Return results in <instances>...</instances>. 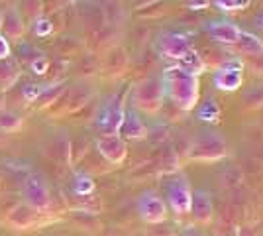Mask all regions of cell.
<instances>
[{"label":"cell","mask_w":263,"mask_h":236,"mask_svg":"<svg viewBox=\"0 0 263 236\" xmlns=\"http://www.w3.org/2000/svg\"><path fill=\"white\" fill-rule=\"evenodd\" d=\"M30 67L35 75H44L47 67H49V61H47V57L44 56H37V57H32V61H30Z\"/></svg>","instance_id":"24"},{"label":"cell","mask_w":263,"mask_h":236,"mask_svg":"<svg viewBox=\"0 0 263 236\" xmlns=\"http://www.w3.org/2000/svg\"><path fill=\"white\" fill-rule=\"evenodd\" d=\"M67 2H75V0H67Z\"/></svg>","instance_id":"30"},{"label":"cell","mask_w":263,"mask_h":236,"mask_svg":"<svg viewBox=\"0 0 263 236\" xmlns=\"http://www.w3.org/2000/svg\"><path fill=\"white\" fill-rule=\"evenodd\" d=\"M186 6H189L191 10H204V8L209 6V0H191Z\"/></svg>","instance_id":"27"},{"label":"cell","mask_w":263,"mask_h":236,"mask_svg":"<svg viewBox=\"0 0 263 236\" xmlns=\"http://www.w3.org/2000/svg\"><path fill=\"white\" fill-rule=\"evenodd\" d=\"M226 154H228L226 142L218 134H212V132H202L198 138H195L193 146L189 150V157L195 161H202V164L218 161L222 157H226Z\"/></svg>","instance_id":"4"},{"label":"cell","mask_w":263,"mask_h":236,"mask_svg":"<svg viewBox=\"0 0 263 236\" xmlns=\"http://www.w3.org/2000/svg\"><path fill=\"white\" fill-rule=\"evenodd\" d=\"M24 126V118L16 111H2L0 113V132H6V134H12V132H20Z\"/></svg>","instance_id":"20"},{"label":"cell","mask_w":263,"mask_h":236,"mask_svg":"<svg viewBox=\"0 0 263 236\" xmlns=\"http://www.w3.org/2000/svg\"><path fill=\"white\" fill-rule=\"evenodd\" d=\"M261 24H263V14H261Z\"/></svg>","instance_id":"31"},{"label":"cell","mask_w":263,"mask_h":236,"mask_svg":"<svg viewBox=\"0 0 263 236\" xmlns=\"http://www.w3.org/2000/svg\"><path fill=\"white\" fill-rule=\"evenodd\" d=\"M75 193H77V195H83V197L95 193V181H92V177H88L85 173L77 175V179H75Z\"/></svg>","instance_id":"22"},{"label":"cell","mask_w":263,"mask_h":236,"mask_svg":"<svg viewBox=\"0 0 263 236\" xmlns=\"http://www.w3.org/2000/svg\"><path fill=\"white\" fill-rule=\"evenodd\" d=\"M161 85H163L165 97L179 111L191 113L198 106V99H200V77L198 75L189 73L179 65H173L161 73Z\"/></svg>","instance_id":"1"},{"label":"cell","mask_w":263,"mask_h":236,"mask_svg":"<svg viewBox=\"0 0 263 236\" xmlns=\"http://www.w3.org/2000/svg\"><path fill=\"white\" fill-rule=\"evenodd\" d=\"M246 65L240 57H230L224 63H220L212 73V85L222 93H236L243 83Z\"/></svg>","instance_id":"3"},{"label":"cell","mask_w":263,"mask_h":236,"mask_svg":"<svg viewBox=\"0 0 263 236\" xmlns=\"http://www.w3.org/2000/svg\"><path fill=\"white\" fill-rule=\"evenodd\" d=\"M198 120H202V122H209V124H216L220 122V116H222V108H220L218 101L214 99V97H209L206 101L202 102L200 106H198Z\"/></svg>","instance_id":"19"},{"label":"cell","mask_w":263,"mask_h":236,"mask_svg":"<svg viewBox=\"0 0 263 236\" xmlns=\"http://www.w3.org/2000/svg\"><path fill=\"white\" fill-rule=\"evenodd\" d=\"M0 28H2V10H0Z\"/></svg>","instance_id":"29"},{"label":"cell","mask_w":263,"mask_h":236,"mask_svg":"<svg viewBox=\"0 0 263 236\" xmlns=\"http://www.w3.org/2000/svg\"><path fill=\"white\" fill-rule=\"evenodd\" d=\"M191 47H193V44H191L189 35L183 32H165L157 40L159 53L167 59H175V61H179Z\"/></svg>","instance_id":"10"},{"label":"cell","mask_w":263,"mask_h":236,"mask_svg":"<svg viewBox=\"0 0 263 236\" xmlns=\"http://www.w3.org/2000/svg\"><path fill=\"white\" fill-rule=\"evenodd\" d=\"M10 42L6 40V35L0 34V61H4V59H8L10 57Z\"/></svg>","instance_id":"26"},{"label":"cell","mask_w":263,"mask_h":236,"mask_svg":"<svg viewBox=\"0 0 263 236\" xmlns=\"http://www.w3.org/2000/svg\"><path fill=\"white\" fill-rule=\"evenodd\" d=\"M191 216L198 225H209L214 214V205H212V195L206 189H197L193 191V201H191Z\"/></svg>","instance_id":"12"},{"label":"cell","mask_w":263,"mask_h":236,"mask_svg":"<svg viewBox=\"0 0 263 236\" xmlns=\"http://www.w3.org/2000/svg\"><path fill=\"white\" fill-rule=\"evenodd\" d=\"M204 30H206V34H209L214 42L224 44V45H234L241 34L240 26H236V24L230 22V20H214V22H209L204 26Z\"/></svg>","instance_id":"11"},{"label":"cell","mask_w":263,"mask_h":236,"mask_svg":"<svg viewBox=\"0 0 263 236\" xmlns=\"http://www.w3.org/2000/svg\"><path fill=\"white\" fill-rule=\"evenodd\" d=\"M6 108V93L4 90H0V113Z\"/></svg>","instance_id":"28"},{"label":"cell","mask_w":263,"mask_h":236,"mask_svg":"<svg viewBox=\"0 0 263 236\" xmlns=\"http://www.w3.org/2000/svg\"><path fill=\"white\" fill-rule=\"evenodd\" d=\"M20 79V65L16 61H10V59H4L0 61V90L12 89Z\"/></svg>","instance_id":"17"},{"label":"cell","mask_w":263,"mask_h":236,"mask_svg":"<svg viewBox=\"0 0 263 236\" xmlns=\"http://www.w3.org/2000/svg\"><path fill=\"white\" fill-rule=\"evenodd\" d=\"M97 150L112 166H122L128 156L126 140L120 134H100L97 138Z\"/></svg>","instance_id":"9"},{"label":"cell","mask_w":263,"mask_h":236,"mask_svg":"<svg viewBox=\"0 0 263 236\" xmlns=\"http://www.w3.org/2000/svg\"><path fill=\"white\" fill-rule=\"evenodd\" d=\"M35 216H37V213L33 211L32 207H28V205L22 201L20 205H16L10 213L6 214V223H8L14 230H28V228H32V226L35 225Z\"/></svg>","instance_id":"15"},{"label":"cell","mask_w":263,"mask_h":236,"mask_svg":"<svg viewBox=\"0 0 263 236\" xmlns=\"http://www.w3.org/2000/svg\"><path fill=\"white\" fill-rule=\"evenodd\" d=\"M42 90H44V85H26L22 90V95H24V99H26V102H35L37 97L42 95Z\"/></svg>","instance_id":"25"},{"label":"cell","mask_w":263,"mask_h":236,"mask_svg":"<svg viewBox=\"0 0 263 236\" xmlns=\"http://www.w3.org/2000/svg\"><path fill=\"white\" fill-rule=\"evenodd\" d=\"M136 209H138L140 219L147 225H161L167 221V214H169L165 199L157 191H152V189L140 193Z\"/></svg>","instance_id":"7"},{"label":"cell","mask_w":263,"mask_h":236,"mask_svg":"<svg viewBox=\"0 0 263 236\" xmlns=\"http://www.w3.org/2000/svg\"><path fill=\"white\" fill-rule=\"evenodd\" d=\"M124 114L126 106L120 101V97H112L110 101L104 102L97 116V128L100 130V134H118L124 122Z\"/></svg>","instance_id":"8"},{"label":"cell","mask_w":263,"mask_h":236,"mask_svg":"<svg viewBox=\"0 0 263 236\" xmlns=\"http://www.w3.org/2000/svg\"><path fill=\"white\" fill-rule=\"evenodd\" d=\"M234 45L238 47V51L243 53V56H252V57L263 56V40L259 35L248 32V30H241L240 38H238V42Z\"/></svg>","instance_id":"16"},{"label":"cell","mask_w":263,"mask_h":236,"mask_svg":"<svg viewBox=\"0 0 263 236\" xmlns=\"http://www.w3.org/2000/svg\"><path fill=\"white\" fill-rule=\"evenodd\" d=\"M20 193H22V201L28 207H32L37 214L49 211V207H51V195H49V187H47L44 177H40V175L26 177Z\"/></svg>","instance_id":"5"},{"label":"cell","mask_w":263,"mask_h":236,"mask_svg":"<svg viewBox=\"0 0 263 236\" xmlns=\"http://www.w3.org/2000/svg\"><path fill=\"white\" fill-rule=\"evenodd\" d=\"M177 65L183 67L185 71H189V73H195V75H198V77L206 71V63H204V59L200 57V53H198L195 47H191L185 56L177 61Z\"/></svg>","instance_id":"18"},{"label":"cell","mask_w":263,"mask_h":236,"mask_svg":"<svg viewBox=\"0 0 263 236\" xmlns=\"http://www.w3.org/2000/svg\"><path fill=\"white\" fill-rule=\"evenodd\" d=\"M33 34L40 35V38H44V35L51 34V30H53V26H51V22L47 20V18H44V16H40V18H35L33 20Z\"/></svg>","instance_id":"23"},{"label":"cell","mask_w":263,"mask_h":236,"mask_svg":"<svg viewBox=\"0 0 263 236\" xmlns=\"http://www.w3.org/2000/svg\"><path fill=\"white\" fill-rule=\"evenodd\" d=\"M2 32L8 40H22L26 34V22L20 8L12 6L6 12H2Z\"/></svg>","instance_id":"14"},{"label":"cell","mask_w":263,"mask_h":236,"mask_svg":"<svg viewBox=\"0 0 263 236\" xmlns=\"http://www.w3.org/2000/svg\"><path fill=\"white\" fill-rule=\"evenodd\" d=\"M214 6L222 12H240V10H248L252 0H212Z\"/></svg>","instance_id":"21"},{"label":"cell","mask_w":263,"mask_h":236,"mask_svg":"<svg viewBox=\"0 0 263 236\" xmlns=\"http://www.w3.org/2000/svg\"><path fill=\"white\" fill-rule=\"evenodd\" d=\"M118 134L124 140H143L147 136V126L143 124V120L140 118V114H138L136 108H126L124 122H122Z\"/></svg>","instance_id":"13"},{"label":"cell","mask_w":263,"mask_h":236,"mask_svg":"<svg viewBox=\"0 0 263 236\" xmlns=\"http://www.w3.org/2000/svg\"><path fill=\"white\" fill-rule=\"evenodd\" d=\"M191 201H193V189L191 183L185 175H177L175 179L167 185V209H171V213L177 219H183L191 213Z\"/></svg>","instance_id":"6"},{"label":"cell","mask_w":263,"mask_h":236,"mask_svg":"<svg viewBox=\"0 0 263 236\" xmlns=\"http://www.w3.org/2000/svg\"><path fill=\"white\" fill-rule=\"evenodd\" d=\"M163 85H161V77H147L136 83V87L130 93L132 108L142 111L145 114H155L161 111L163 106Z\"/></svg>","instance_id":"2"}]
</instances>
